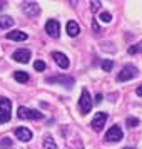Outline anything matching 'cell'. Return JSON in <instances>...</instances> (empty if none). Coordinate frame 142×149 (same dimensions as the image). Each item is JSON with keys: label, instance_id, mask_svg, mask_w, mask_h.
<instances>
[{"label": "cell", "instance_id": "6da1fadb", "mask_svg": "<svg viewBox=\"0 0 142 149\" xmlns=\"http://www.w3.org/2000/svg\"><path fill=\"white\" fill-rule=\"evenodd\" d=\"M137 74H139V69L135 67V65H132V64H127V65L122 67V70L119 72L117 81L119 82H127V81H130V79H134Z\"/></svg>", "mask_w": 142, "mask_h": 149}, {"label": "cell", "instance_id": "7a4b0ae2", "mask_svg": "<svg viewBox=\"0 0 142 149\" xmlns=\"http://www.w3.org/2000/svg\"><path fill=\"white\" fill-rule=\"evenodd\" d=\"M12 117V102L8 99H0V124L8 122Z\"/></svg>", "mask_w": 142, "mask_h": 149}, {"label": "cell", "instance_id": "3957f363", "mask_svg": "<svg viewBox=\"0 0 142 149\" xmlns=\"http://www.w3.org/2000/svg\"><path fill=\"white\" fill-rule=\"evenodd\" d=\"M17 116L20 119H35V121H40L44 119V112L40 111H35V109H27V107H19Z\"/></svg>", "mask_w": 142, "mask_h": 149}, {"label": "cell", "instance_id": "277c9868", "mask_svg": "<svg viewBox=\"0 0 142 149\" xmlns=\"http://www.w3.org/2000/svg\"><path fill=\"white\" fill-rule=\"evenodd\" d=\"M45 81L48 84H62V86H65V87H72L75 84L74 77L72 75H67V74H62V75H54V77H47Z\"/></svg>", "mask_w": 142, "mask_h": 149}, {"label": "cell", "instance_id": "5b68a950", "mask_svg": "<svg viewBox=\"0 0 142 149\" xmlns=\"http://www.w3.org/2000/svg\"><path fill=\"white\" fill-rule=\"evenodd\" d=\"M79 109H80L82 114H87L92 109V99H90V94H89L87 89H84L80 94V99H79Z\"/></svg>", "mask_w": 142, "mask_h": 149}, {"label": "cell", "instance_id": "8992f818", "mask_svg": "<svg viewBox=\"0 0 142 149\" xmlns=\"http://www.w3.org/2000/svg\"><path fill=\"white\" fill-rule=\"evenodd\" d=\"M105 121H107V114L105 112H97L94 116L92 122H90V126H92V129H94L95 132H100L102 129H104V126H105Z\"/></svg>", "mask_w": 142, "mask_h": 149}, {"label": "cell", "instance_id": "52a82bcc", "mask_svg": "<svg viewBox=\"0 0 142 149\" xmlns=\"http://www.w3.org/2000/svg\"><path fill=\"white\" fill-rule=\"evenodd\" d=\"M122 129L119 126H112V127L107 131V134H105V141L109 142H119L122 139Z\"/></svg>", "mask_w": 142, "mask_h": 149}, {"label": "cell", "instance_id": "ba28073f", "mask_svg": "<svg viewBox=\"0 0 142 149\" xmlns=\"http://www.w3.org/2000/svg\"><path fill=\"white\" fill-rule=\"evenodd\" d=\"M45 32H47L50 37H59V34H60V24L57 20H54V19H50V20H47V24H45Z\"/></svg>", "mask_w": 142, "mask_h": 149}, {"label": "cell", "instance_id": "9c48e42d", "mask_svg": "<svg viewBox=\"0 0 142 149\" xmlns=\"http://www.w3.org/2000/svg\"><path fill=\"white\" fill-rule=\"evenodd\" d=\"M22 8H24L25 15H28V17H37V15L40 14V7H39V3H35V2H25V3L22 5Z\"/></svg>", "mask_w": 142, "mask_h": 149}, {"label": "cell", "instance_id": "30bf717a", "mask_svg": "<svg viewBox=\"0 0 142 149\" xmlns=\"http://www.w3.org/2000/svg\"><path fill=\"white\" fill-rule=\"evenodd\" d=\"M28 59H30V50L28 49H19L14 52V61L22 62V64H27Z\"/></svg>", "mask_w": 142, "mask_h": 149}, {"label": "cell", "instance_id": "8fae6325", "mask_svg": "<svg viewBox=\"0 0 142 149\" xmlns=\"http://www.w3.org/2000/svg\"><path fill=\"white\" fill-rule=\"evenodd\" d=\"M52 57H54V61L57 62V65H59V67L67 69L69 65H70V62H69L67 55L62 54V52H54V54H52Z\"/></svg>", "mask_w": 142, "mask_h": 149}, {"label": "cell", "instance_id": "7c38bea8", "mask_svg": "<svg viewBox=\"0 0 142 149\" xmlns=\"http://www.w3.org/2000/svg\"><path fill=\"white\" fill-rule=\"evenodd\" d=\"M15 136H17V139H20L22 142H28L32 139V132H30L27 127H17L15 129Z\"/></svg>", "mask_w": 142, "mask_h": 149}, {"label": "cell", "instance_id": "4fadbf2b", "mask_svg": "<svg viewBox=\"0 0 142 149\" xmlns=\"http://www.w3.org/2000/svg\"><path fill=\"white\" fill-rule=\"evenodd\" d=\"M7 39L17 40V42H24V40H27V34L25 32H20V30H12V32L7 34Z\"/></svg>", "mask_w": 142, "mask_h": 149}, {"label": "cell", "instance_id": "5bb4252c", "mask_svg": "<svg viewBox=\"0 0 142 149\" xmlns=\"http://www.w3.org/2000/svg\"><path fill=\"white\" fill-rule=\"evenodd\" d=\"M79 32H80V27H79V24L74 20H69L67 22V34L70 35V37H77L79 35Z\"/></svg>", "mask_w": 142, "mask_h": 149}, {"label": "cell", "instance_id": "9a60e30c", "mask_svg": "<svg viewBox=\"0 0 142 149\" xmlns=\"http://www.w3.org/2000/svg\"><path fill=\"white\" fill-rule=\"evenodd\" d=\"M12 25H14V19L12 17H7V15L5 17H0V29L2 30L3 29H10Z\"/></svg>", "mask_w": 142, "mask_h": 149}, {"label": "cell", "instance_id": "2e32d148", "mask_svg": "<svg viewBox=\"0 0 142 149\" xmlns=\"http://www.w3.org/2000/svg\"><path fill=\"white\" fill-rule=\"evenodd\" d=\"M44 149H57V144H55L52 136L47 134L45 137H44Z\"/></svg>", "mask_w": 142, "mask_h": 149}, {"label": "cell", "instance_id": "e0dca14e", "mask_svg": "<svg viewBox=\"0 0 142 149\" xmlns=\"http://www.w3.org/2000/svg\"><path fill=\"white\" fill-rule=\"evenodd\" d=\"M14 79L19 82H27L28 81V74L27 72H24V70H19V72H15L14 74Z\"/></svg>", "mask_w": 142, "mask_h": 149}, {"label": "cell", "instance_id": "ac0fdd59", "mask_svg": "<svg viewBox=\"0 0 142 149\" xmlns=\"http://www.w3.org/2000/svg\"><path fill=\"white\" fill-rule=\"evenodd\" d=\"M139 52H142V42L135 44V45H132V47H129V54H130V55L139 54Z\"/></svg>", "mask_w": 142, "mask_h": 149}, {"label": "cell", "instance_id": "d6986e66", "mask_svg": "<svg viewBox=\"0 0 142 149\" xmlns=\"http://www.w3.org/2000/svg\"><path fill=\"white\" fill-rule=\"evenodd\" d=\"M125 126H129V127H137L139 126V119L137 117H127L125 119Z\"/></svg>", "mask_w": 142, "mask_h": 149}, {"label": "cell", "instance_id": "ffe728a7", "mask_svg": "<svg viewBox=\"0 0 142 149\" xmlns=\"http://www.w3.org/2000/svg\"><path fill=\"white\" fill-rule=\"evenodd\" d=\"M10 146H12V139H8V137L0 139V148H10Z\"/></svg>", "mask_w": 142, "mask_h": 149}, {"label": "cell", "instance_id": "44dd1931", "mask_svg": "<svg viewBox=\"0 0 142 149\" xmlns=\"http://www.w3.org/2000/svg\"><path fill=\"white\" fill-rule=\"evenodd\" d=\"M100 65H102V69H104L105 72H109V70L112 69V65H114V64H112V61H102Z\"/></svg>", "mask_w": 142, "mask_h": 149}, {"label": "cell", "instance_id": "7402d4cb", "mask_svg": "<svg viewBox=\"0 0 142 149\" xmlns=\"http://www.w3.org/2000/svg\"><path fill=\"white\" fill-rule=\"evenodd\" d=\"M34 67H35V70H39V72H40V70H45V62L37 61V62L34 64Z\"/></svg>", "mask_w": 142, "mask_h": 149}, {"label": "cell", "instance_id": "603a6c76", "mask_svg": "<svg viewBox=\"0 0 142 149\" xmlns=\"http://www.w3.org/2000/svg\"><path fill=\"white\" fill-rule=\"evenodd\" d=\"M100 19H102V22H110V20H112V15L109 14V12H102Z\"/></svg>", "mask_w": 142, "mask_h": 149}, {"label": "cell", "instance_id": "cb8c5ba5", "mask_svg": "<svg viewBox=\"0 0 142 149\" xmlns=\"http://www.w3.org/2000/svg\"><path fill=\"white\" fill-rule=\"evenodd\" d=\"M92 29H94L95 32H100V25L97 24V20H94V22H92Z\"/></svg>", "mask_w": 142, "mask_h": 149}, {"label": "cell", "instance_id": "d4e9b609", "mask_svg": "<svg viewBox=\"0 0 142 149\" xmlns=\"http://www.w3.org/2000/svg\"><path fill=\"white\" fill-rule=\"evenodd\" d=\"M90 5H92V7H90V8H92V10H94V12H95V10H97V8L100 7V2H92V3H90Z\"/></svg>", "mask_w": 142, "mask_h": 149}, {"label": "cell", "instance_id": "484cf974", "mask_svg": "<svg viewBox=\"0 0 142 149\" xmlns=\"http://www.w3.org/2000/svg\"><path fill=\"white\" fill-rule=\"evenodd\" d=\"M94 101L97 102V104H100V102H102V94H97V95H95V99H94Z\"/></svg>", "mask_w": 142, "mask_h": 149}, {"label": "cell", "instance_id": "4316f807", "mask_svg": "<svg viewBox=\"0 0 142 149\" xmlns=\"http://www.w3.org/2000/svg\"><path fill=\"white\" fill-rule=\"evenodd\" d=\"M135 92H137V95H141L142 97V86H139V87L135 89Z\"/></svg>", "mask_w": 142, "mask_h": 149}, {"label": "cell", "instance_id": "83f0119b", "mask_svg": "<svg viewBox=\"0 0 142 149\" xmlns=\"http://www.w3.org/2000/svg\"><path fill=\"white\" fill-rule=\"evenodd\" d=\"M124 149H134V148H124Z\"/></svg>", "mask_w": 142, "mask_h": 149}]
</instances>
